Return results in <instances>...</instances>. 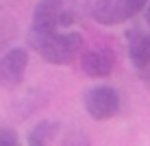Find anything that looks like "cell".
<instances>
[{
  "label": "cell",
  "instance_id": "obj_1",
  "mask_svg": "<svg viewBox=\"0 0 150 146\" xmlns=\"http://www.w3.org/2000/svg\"><path fill=\"white\" fill-rule=\"evenodd\" d=\"M28 44L46 63L70 66L83 55V35L76 31H59V33H28Z\"/></svg>",
  "mask_w": 150,
  "mask_h": 146
},
{
  "label": "cell",
  "instance_id": "obj_2",
  "mask_svg": "<svg viewBox=\"0 0 150 146\" xmlns=\"http://www.w3.org/2000/svg\"><path fill=\"white\" fill-rule=\"evenodd\" d=\"M74 20V11L61 0H39L33 11L30 33H59L61 28H70Z\"/></svg>",
  "mask_w": 150,
  "mask_h": 146
},
{
  "label": "cell",
  "instance_id": "obj_3",
  "mask_svg": "<svg viewBox=\"0 0 150 146\" xmlns=\"http://www.w3.org/2000/svg\"><path fill=\"white\" fill-rule=\"evenodd\" d=\"M148 2L150 0H96L91 7V15L102 26H117L144 11Z\"/></svg>",
  "mask_w": 150,
  "mask_h": 146
},
{
  "label": "cell",
  "instance_id": "obj_4",
  "mask_svg": "<svg viewBox=\"0 0 150 146\" xmlns=\"http://www.w3.org/2000/svg\"><path fill=\"white\" fill-rule=\"evenodd\" d=\"M83 107L91 120H109L120 111V92L111 85H96L89 87L83 96Z\"/></svg>",
  "mask_w": 150,
  "mask_h": 146
},
{
  "label": "cell",
  "instance_id": "obj_5",
  "mask_svg": "<svg viewBox=\"0 0 150 146\" xmlns=\"http://www.w3.org/2000/svg\"><path fill=\"white\" fill-rule=\"evenodd\" d=\"M28 68V53L24 48H11L0 57V87L15 90L24 81Z\"/></svg>",
  "mask_w": 150,
  "mask_h": 146
},
{
  "label": "cell",
  "instance_id": "obj_6",
  "mask_svg": "<svg viewBox=\"0 0 150 146\" xmlns=\"http://www.w3.org/2000/svg\"><path fill=\"white\" fill-rule=\"evenodd\" d=\"M81 68L89 79H107L115 68V53L107 46L91 48L81 55Z\"/></svg>",
  "mask_w": 150,
  "mask_h": 146
},
{
  "label": "cell",
  "instance_id": "obj_7",
  "mask_svg": "<svg viewBox=\"0 0 150 146\" xmlns=\"http://www.w3.org/2000/svg\"><path fill=\"white\" fill-rule=\"evenodd\" d=\"M128 39V57L131 63L137 70H146L150 68V33L142 28H131L126 33Z\"/></svg>",
  "mask_w": 150,
  "mask_h": 146
},
{
  "label": "cell",
  "instance_id": "obj_8",
  "mask_svg": "<svg viewBox=\"0 0 150 146\" xmlns=\"http://www.w3.org/2000/svg\"><path fill=\"white\" fill-rule=\"evenodd\" d=\"M61 124L57 120H39L26 135V146H50V142L57 137Z\"/></svg>",
  "mask_w": 150,
  "mask_h": 146
},
{
  "label": "cell",
  "instance_id": "obj_9",
  "mask_svg": "<svg viewBox=\"0 0 150 146\" xmlns=\"http://www.w3.org/2000/svg\"><path fill=\"white\" fill-rule=\"evenodd\" d=\"M63 146H91V142H89V137H87L83 131L72 129V131H68V135H65Z\"/></svg>",
  "mask_w": 150,
  "mask_h": 146
},
{
  "label": "cell",
  "instance_id": "obj_10",
  "mask_svg": "<svg viewBox=\"0 0 150 146\" xmlns=\"http://www.w3.org/2000/svg\"><path fill=\"white\" fill-rule=\"evenodd\" d=\"M0 146H20L18 133L13 129H0Z\"/></svg>",
  "mask_w": 150,
  "mask_h": 146
},
{
  "label": "cell",
  "instance_id": "obj_11",
  "mask_svg": "<svg viewBox=\"0 0 150 146\" xmlns=\"http://www.w3.org/2000/svg\"><path fill=\"white\" fill-rule=\"evenodd\" d=\"M144 20H146V24L150 26V2H148V7L144 9Z\"/></svg>",
  "mask_w": 150,
  "mask_h": 146
}]
</instances>
